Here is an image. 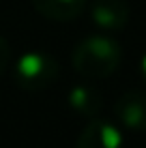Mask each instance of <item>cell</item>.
I'll return each mask as SVG.
<instances>
[{
    "label": "cell",
    "instance_id": "4",
    "mask_svg": "<svg viewBox=\"0 0 146 148\" xmlns=\"http://www.w3.org/2000/svg\"><path fill=\"white\" fill-rule=\"evenodd\" d=\"M75 148H123V133L114 122L93 118L82 129Z\"/></svg>",
    "mask_w": 146,
    "mask_h": 148
},
{
    "label": "cell",
    "instance_id": "5",
    "mask_svg": "<svg viewBox=\"0 0 146 148\" xmlns=\"http://www.w3.org/2000/svg\"><path fill=\"white\" fill-rule=\"evenodd\" d=\"M93 22L105 30H120L129 24V4L125 0H95L90 4Z\"/></svg>",
    "mask_w": 146,
    "mask_h": 148
},
{
    "label": "cell",
    "instance_id": "3",
    "mask_svg": "<svg viewBox=\"0 0 146 148\" xmlns=\"http://www.w3.org/2000/svg\"><path fill=\"white\" fill-rule=\"evenodd\" d=\"M114 114L118 122L131 131H146V90L131 88L116 99Z\"/></svg>",
    "mask_w": 146,
    "mask_h": 148
},
{
    "label": "cell",
    "instance_id": "6",
    "mask_svg": "<svg viewBox=\"0 0 146 148\" xmlns=\"http://www.w3.org/2000/svg\"><path fill=\"white\" fill-rule=\"evenodd\" d=\"M30 2L39 15L54 22H71L80 17L88 7V0H30Z\"/></svg>",
    "mask_w": 146,
    "mask_h": 148
},
{
    "label": "cell",
    "instance_id": "8",
    "mask_svg": "<svg viewBox=\"0 0 146 148\" xmlns=\"http://www.w3.org/2000/svg\"><path fill=\"white\" fill-rule=\"evenodd\" d=\"M9 62H11V45L4 37H0V75L7 71Z\"/></svg>",
    "mask_w": 146,
    "mask_h": 148
},
{
    "label": "cell",
    "instance_id": "9",
    "mask_svg": "<svg viewBox=\"0 0 146 148\" xmlns=\"http://www.w3.org/2000/svg\"><path fill=\"white\" fill-rule=\"evenodd\" d=\"M140 73H142V77L146 79V54L142 56V60H140Z\"/></svg>",
    "mask_w": 146,
    "mask_h": 148
},
{
    "label": "cell",
    "instance_id": "2",
    "mask_svg": "<svg viewBox=\"0 0 146 148\" xmlns=\"http://www.w3.org/2000/svg\"><path fill=\"white\" fill-rule=\"evenodd\" d=\"M58 77V62L45 52H26L15 64V79L24 90H43Z\"/></svg>",
    "mask_w": 146,
    "mask_h": 148
},
{
    "label": "cell",
    "instance_id": "7",
    "mask_svg": "<svg viewBox=\"0 0 146 148\" xmlns=\"http://www.w3.org/2000/svg\"><path fill=\"white\" fill-rule=\"evenodd\" d=\"M67 101L71 105V110H75L80 116H86V118H95L101 112V103H103L101 92L88 84L73 86L67 95Z\"/></svg>",
    "mask_w": 146,
    "mask_h": 148
},
{
    "label": "cell",
    "instance_id": "1",
    "mask_svg": "<svg viewBox=\"0 0 146 148\" xmlns=\"http://www.w3.org/2000/svg\"><path fill=\"white\" fill-rule=\"evenodd\" d=\"M120 60H123L120 43L112 37H105V34L84 37L73 47V54H71L73 69L88 79L110 77L118 69Z\"/></svg>",
    "mask_w": 146,
    "mask_h": 148
}]
</instances>
